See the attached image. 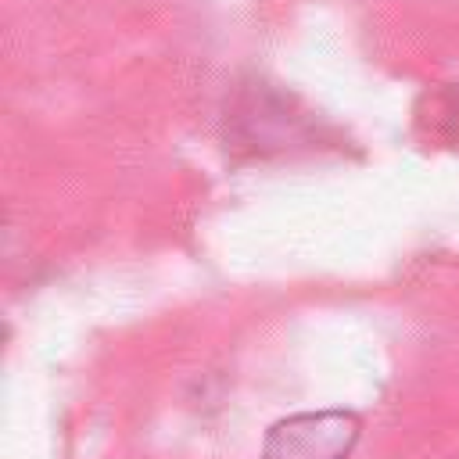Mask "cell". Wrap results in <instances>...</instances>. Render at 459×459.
Instances as JSON below:
<instances>
[{"mask_svg": "<svg viewBox=\"0 0 459 459\" xmlns=\"http://www.w3.org/2000/svg\"><path fill=\"white\" fill-rule=\"evenodd\" d=\"M359 441L351 412H298L269 427L262 459H348Z\"/></svg>", "mask_w": 459, "mask_h": 459, "instance_id": "6da1fadb", "label": "cell"}]
</instances>
